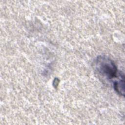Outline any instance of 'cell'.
Here are the masks:
<instances>
[{"label":"cell","instance_id":"obj_1","mask_svg":"<svg viewBox=\"0 0 125 125\" xmlns=\"http://www.w3.org/2000/svg\"><path fill=\"white\" fill-rule=\"evenodd\" d=\"M94 68L98 74L102 78L111 80L117 78L119 76L118 69L114 62L109 58L105 56H99L95 60Z\"/></svg>","mask_w":125,"mask_h":125},{"label":"cell","instance_id":"obj_2","mask_svg":"<svg viewBox=\"0 0 125 125\" xmlns=\"http://www.w3.org/2000/svg\"><path fill=\"white\" fill-rule=\"evenodd\" d=\"M124 75L121 73L117 80L114 81L113 87L116 92L122 96L125 95V80Z\"/></svg>","mask_w":125,"mask_h":125}]
</instances>
